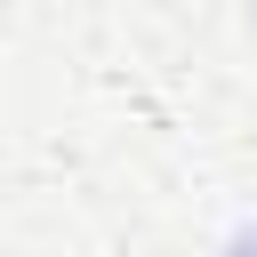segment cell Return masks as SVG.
<instances>
[{
  "instance_id": "obj_1",
  "label": "cell",
  "mask_w": 257,
  "mask_h": 257,
  "mask_svg": "<svg viewBox=\"0 0 257 257\" xmlns=\"http://www.w3.org/2000/svg\"><path fill=\"white\" fill-rule=\"evenodd\" d=\"M233 257H257V233H249V241H241V249H233Z\"/></svg>"
}]
</instances>
